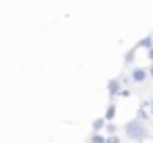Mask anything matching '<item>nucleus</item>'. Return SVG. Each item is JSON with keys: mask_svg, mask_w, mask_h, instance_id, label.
Segmentation results:
<instances>
[{"mask_svg": "<svg viewBox=\"0 0 153 143\" xmlns=\"http://www.w3.org/2000/svg\"><path fill=\"white\" fill-rule=\"evenodd\" d=\"M124 133H126V137L132 139V141H143V139L147 137V124H145L143 120H138V118H132L130 122H126Z\"/></svg>", "mask_w": 153, "mask_h": 143, "instance_id": "f257e3e1", "label": "nucleus"}, {"mask_svg": "<svg viewBox=\"0 0 153 143\" xmlns=\"http://www.w3.org/2000/svg\"><path fill=\"white\" fill-rule=\"evenodd\" d=\"M147 78H149V72H147L145 67H132V70H130V80H132L134 84H143Z\"/></svg>", "mask_w": 153, "mask_h": 143, "instance_id": "f03ea898", "label": "nucleus"}, {"mask_svg": "<svg viewBox=\"0 0 153 143\" xmlns=\"http://www.w3.org/2000/svg\"><path fill=\"white\" fill-rule=\"evenodd\" d=\"M120 84H122V82H120L117 78H111V80L107 82V91H109V95H111V97H115V95H120V93L124 91Z\"/></svg>", "mask_w": 153, "mask_h": 143, "instance_id": "7ed1b4c3", "label": "nucleus"}, {"mask_svg": "<svg viewBox=\"0 0 153 143\" xmlns=\"http://www.w3.org/2000/svg\"><path fill=\"white\" fill-rule=\"evenodd\" d=\"M115 112H117V109H115V103H109L107 109H105V116H103V118H105L107 122H113V120H115Z\"/></svg>", "mask_w": 153, "mask_h": 143, "instance_id": "20e7f679", "label": "nucleus"}, {"mask_svg": "<svg viewBox=\"0 0 153 143\" xmlns=\"http://www.w3.org/2000/svg\"><path fill=\"white\" fill-rule=\"evenodd\" d=\"M149 112H151V109H149V105L145 103V105H140V107H138V112H136V118L145 122V120H149Z\"/></svg>", "mask_w": 153, "mask_h": 143, "instance_id": "39448f33", "label": "nucleus"}, {"mask_svg": "<svg viewBox=\"0 0 153 143\" xmlns=\"http://www.w3.org/2000/svg\"><path fill=\"white\" fill-rule=\"evenodd\" d=\"M138 49H153V36H145V38H140L138 40Z\"/></svg>", "mask_w": 153, "mask_h": 143, "instance_id": "423d86ee", "label": "nucleus"}, {"mask_svg": "<svg viewBox=\"0 0 153 143\" xmlns=\"http://www.w3.org/2000/svg\"><path fill=\"white\" fill-rule=\"evenodd\" d=\"M105 126H107V120H105V118H97V120L92 122V133H101Z\"/></svg>", "mask_w": 153, "mask_h": 143, "instance_id": "0eeeda50", "label": "nucleus"}, {"mask_svg": "<svg viewBox=\"0 0 153 143\" xmlns=\"http://www.w3.org/2000/svg\"><path fill=\"white\" fill-rule=\"evenodd\" d=\"M88 143H107V135H101V133H92Z\"/></svg>", "mask_w": 153, "mask_h": 143, "instance_id": "6e6552de", "label": "nucleus"}, {"mask_svg": "<svg viewBox=\"0 0 153 143\" xmlns=\"http://www.w3.org/2000/svg\"><path fill=\"white\" fill-rule=\"evenodd\" d=\"M134 57H136V53H134V49H132V51H128V53L124 55V63H126V65H130V63L134 61Z\"/></svg>", "mask_w": 153, "mask_h": 143, "instance_id": "1a4fd4ad", "label": "nucleus"}, {"mask_svg": "<svg viewBox=\"0 0 153 143\" xmlns=\"http://www.w3.org/2000/svg\"><path fill=\"white\" fill-rule=\"evenodd\" d=\"M105 130H107V135H115V130H117V126H115L113 122H107V126H105Z\"/></svg>", "mask_w": 153, "mask_h": 143, "instance_id": "9d476101", "label": "nucleus"}, {"mask_svg": "<svg viewBox=\"0 0 153 143\" xmlns=\"http://www.w3.org/2000/svg\"><path fill=\"white\" fill-rule=\"evenodd\" d=\"M107 143H122L117 135H107Z\"/></svg>", "mask_w": 153, "mask_h": 143, "instance_id": "9b49d317", "label": "nucleus"}, {"mask_svg": "<svg viewBox=\"0 0 153 143\" xmlns=\"http://www.w3.org/2000/svg\"><path fill=\"white\" fill-rule=\"evenodd\" d=\"M147 57H149V59H151V63H153V49H149V51H147Z\"/></svg>", "mask_w": 153, "mask_h": 143, "instance_id": "f8f14e48", "label": "nucleus"}, {"mask_svg": "<svg viewBox=\"0 0 153 143\" xmlns=\"http://www.w3.org/2000/svg\"><path fill=\"white\" fill-rule=\"evenodd\" d=\"M147 105H149V109H151V112H153V97H151V99H149V101H147Z\"/></svg>", "mask_w": 153, "mask_h": 143, "instance_id": "ddd939ff", "label": "nucleus"}, {"mask_svg": "<svg viewBox=\"0 0 153 143\" xmlns=\"http://www.w3.org/2000/svg\"><path fill=\"white\" fill-rule=\"evenodd\" d=\"M149 76H151V78H153V63H151V65H149Z\"/></svg>", "mask_w": 153, "mask_h": 143, "instance_id": "4468645a", "label": "nucleus"}]
</instances>
